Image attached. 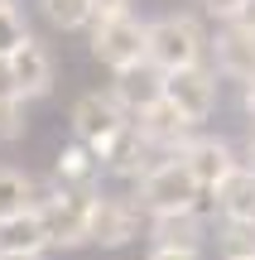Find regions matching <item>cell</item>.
I'll return each mask as SVG.
<instances>
[{"instance_id": "6da1fadb", "label": "cell", "mask_w": 255, "mask_h": 260, "mask_svg": "<svg viewBox=\"0 0 255 260\" xmlns=\"http://www.w3.org/2000/svg\"><path fill=\"white\" fill-rule=\"evenodd\" d=\"M207 58V29H202L198 15L188 10H169V15L150 19L144 29V63L159 68V73H173V68H188Z\"/></svg>"}, {"instance_id": "7a4b0ae2", "label": "cell", "mask_w": 255, "mask_h": 260, "mask_svg": "<svg viewBox=\"0 0 255 260\" xmlns=\"http://www.w3.org/2000/svg\"><path fill=\"white\" fill-rule=\"evenodd\" d=\"M135 203L144 212H183V207H207V193L198 188L193 169L183 164L178 154H159L140 178H135ZM212 212V207H207Z\"/></svg>"}, {"instance_id": "3957f363", "label": "cell", "mask_w": 255, "mask_h": 260, "mask_svg": "<svg viewBox=\"0 0 255 260\" xmlns=\"http://www.w3.org/2000/svg\"><path fill=\"white\" fill-rule=\"evenodd\" d=\"M144 212L130 193H92V217H87V246H101V251H121V246L140 241L144 236Z\"/></svg>"}, {"instance_id": "277c9868", "label": "cell", "mask_w": 255, "mask_h": 260, "mask_svg": "<svg viewBox=\"0 0 255 260\" xmlns=\"http://www.w3.org/2000/svg\"><path fill=\"white\" fill-rule=\"evenodd\" d=\"M92 193H96V188L48 183V193L39 198V217H44V226H48V246H58V251H77V246H87Z\"/></svg>"}, {"instance_id": "5b68a950", "label": "cell", "mask_w": 255, "mask_h": 260, "mask_svg": "<svg viewBox=\"0 0 255 260\" xmlns=\"http://www.w3.org/2000/svg\"><path fill=\"white\" fill-rule=\"evenodd\" d=\"M144 29H150V19H140L135 10L96 15L92 29H87V34H92V58L101 68H111V73L144 63Z\"/></svg>"}, {"instance_id": "8992f818", "label": "cell", "mask_w": 255, "mask_h": 260, "mask_svg": "<svg viewBox=\"0 0 255 260\" xmlns=\"http://www.w3.org/2000/svg\"><path fill=\"white\" fill-rule=\"evenodd\" d=\"M164 96H169L173 106H178L183 116H188L193 125H202L212 111H217V96H222V77L217 68L202 58V63H188V68H173V73H164Z\"/></svg>"}, {"instance_id": "52a82bcc", "label": "cell", "mask_w": 255, "mask_h": 260, "mask_svg": "<svg viewBox=\"0 0 255 260\" xmlns=\"http://www.w3.org/2000/svg\"><path fill=\"white\" fill-rule=\"evenodd\" d=\"M207 63L222 82H255V29H246L241 19H222L217 34H207Z\"/></svg>"}, {"instance_id": "ba28073f", "label": "cell", "mask_w": 255, "mask_h": 260, "mask_svg": "<svg viewBox=\"0 0 255 260\" xmlns=\"http://www.w3.org/2000/svg\"><path fill=\"white\" fill-rule=\"evenodd\" d=\"M130 121H135V130H140V140H144L150 149H159V154H178V149H183V140L198 130L188 116L178 111V106L169 102V96H164V92L154 96V102H144L140 111L130 116Z\"/></svg>"}, {"instance_id": "9c48e42d", "label": "cell", "mask_w": 255, "mask_h": 260, "mask_svg": "<svg viewBox=\"0 0 255 260\" xmlns=\"http://www.w3.org/2000/svg\"><path fill=\"white\" fill-rule=\"evenodd\" d=\"M178 159L193 169V178H198V188H202V193H212V188H217L222 178H227L231 169L241 164L236 145H231V140H222V135H202V125L193 130L188 140H183Z\"/></svg>"}, {"instance_id": "30bf717a", "label": "cell", "mask_w": 255, "mask_h": 260, "mask_svg": "<svg viewBox=\"0 0 255 260\" xmlns=\"http://www.w3.org/2000/svg\"><path fill=\"white\" fill-rule=\"evenodd\" d=\"M67 121H72V135L77 140H87V145L101 154V145L130 121V116H125V106L116 102L111 92H82L72 102V111H67Z\"/></svg>"}, {"instance_id": "8fae6325", "label": "cell", "mask_w": 255, "mask_h": 260, "mask_svg": "<svg viewBox=\"0 0 255 260\" xmlns=\"http://www.w3.org/2000/svg\"><path fill=\"white\" fill-rule=\"evenodd\" d=\"M5 63H10V77H15V92L24 96V102H44V96L53 92V82H58L53 53H48V48L39 44L34 34H29L24 44H19L15 53L5 58Z\"/></svg>"}, {"instance_id": "7c38bea8", "label": "cell", "mask_w": 255, "mask_h": 260, "mask_svg": "<svg viewBox=\"0 0 255 260\" xmlns=\"http://www.w3.org/2000/svg\"><path fill=\"white\" fill-rule=\"evenodd\" d=\"M144 241L150 246H188V251H202L212 241L207 226V207H183V212H154L144 222Z\"/></svg>"}, {"instance_id": "4fadbf2b", "label": "cell", "mask_w": 255, "mask_h": 260, "mask_svg": "<svg viewBox=\"0 0 255 260\" xmlns=\"http://www.w3.org/2000/svg\"><path fill=\"white\" fill-rule=\"evenodd\" d=\"M154 159H159V149H150V145L140 140L135 121H125V125L101 145V164H106V174H111V178H125V183H135V178H140L144 169L154 164Z\"/></svg>"}, {"instance_id": "5bb4252c", "label": "cell", "mask_w": 255, "mask_h": 260, "mask_svg": "<svg viewBox=\"0 0 255 260\" xmlns=\"http://www.w3.org/2000/svg\"><path fill=\"white\" fill-rule=\"evenodd\" d=\"M207 207L217 217H255V169L246 164V159L207 193Z\"/></svg>"}, {"instance_id": "9a60e30c", "label": "cell", "mask_w": 255, "mask_h": 260, "mask_svg": "<svg viewBox=\"0 0 255 260\" xmlns=\"http://www.w3.org/2000/svg\"><path fill=\"white\" fill-rule=\"evenodd\" d=\"M101 174H106L101 154H96L87 140H77V135H72V145H63L58 159H53V183H67V188H96Z\"/></svg>"}, {"instance_id": "2e32d148", "label": "cell", "mask_w": 255, "mask_h": 260, "mask_svg": "<svg viewBox=\"0 0 255 260\" xmlns=\"http://www.w3.org/2000/svg\"><path fill=\"white\" fill-rule=\"evenodd\" d=\"M111 77H116V82H111V96L125 106V116H135L144 102H154L159 87H164V73H159V68H150V63L121 68V73H111Z\"/></svg>"}, {"instance_id": "e0dca14e", "label": "cell", "mask_w": 255, "mask_h": 260, "mask_svg": "<svg viewBox=\"0 0 255 260\" xmlns=\"http://www.w3.org/2000/svg\"><path fill=\"white\" fill-rule=\"evenodd\" d=\"M48 183H53V178H48ZM48 183H44L39 174H29V169L0 164V217H15V212L39 207V198L48 193Z\"/></svg>"}, {"instance_id": "ac0fdd59", "label": "cell", "mask_w": 255, "mask_h": 260, "mask_svg": "<svg viewBox=\"0 0 255 260\" xmlns=\"http://www.w3.org/2000/svg\"><path fill=\"white\" fill-rule=\"evenodd\" d=\"M0 251H24V255H44L48 251V226L39 217V207L0 217Z\"/></svg>"}, {"instance_id": "d6986e66", "label": "cell", "mask_w": 255, "mask_h": 260, "mask_svg": "<svg viewBox=\"0 0 255 260\" xmlns=\"http://www.w3.org/2000/svg\"><path fill=\"white\" fill-rule=\"evenodd\" d=\"M39 15H44V24L58 29V34H82V29H92L96 10L87 5V0H39Z\"/></svg>"}, {"instance_id": "ffe728a7", "label": "cell", "mask_w": 255, "mask_h": 260, "mask_svg": "<svg viewBox=\"0 0 255 260\" xmlns=\"http://www.w3.org/2000/svg\"><path fill=\"white\" fill-rule=\"evenodd\" d=\"M217 255H255V217H217Z\"/></svg>"}, {"instance_id": "44dd1931", "label": "cell", "mask_w": 255, "mask_h": 260, "mask_svg": "<svg viewBox=\"0 0 255 260\" xmlns=\"http://www.w3.org/2000/svg\"><path fill=\"white\" fill-rule=\"evenodd\" d=\"M24 96H0V145H15L29 135V116H24Z\"/></svg>"}, {"instance_id": "7402d4cb", "label": "cell", "mask_w": 255, "mask_h": 260, "mask_svg": "<svg viewBox=\"0 0 255 260\" xmlns=\"http://www.w3.org/2000/svg\"><path fill=\"white\" fill-rule=\"evenodd\" d=\"M24 39H29V19L19 15V5H15V10H5V15H0V58H10Z\"/></svg>"}, {"instance_id": "603a6c76", "label": "cell", "mask_w": 255, "mask_h": 260, "mask_svg": "<svg viewBox=\"0 0 255 260\" xmlns=\"http://www.w3.org/2000/svg\"><path fill=\"white\" fill-rule=\"evenodd\" d=\"M193 5H198V10H202L207 19H217V24H222V19H236L241 0H193Z\"/></svg>"}, {"instance_id": "cb8c5ba5", "label": "cell", "mask_w": 255, "mask_h": 260, "mask_svg": "<svg viewBox=\"0 0 255 260\" xmlns=\"http://www.w3.org/2000/svg\"><path fill=\"white\" fill-rule=\"evenodd\" d=\"M144 260H202V251H188V246H150Z\"/></svg>"}, {"instance_id": "d4e9b609", "label": "cell", "mask_w": 255, "mask_h": 260, "mask_svg": "<svg viewBox=\"0 0 255 260\" xmlns=\"http://www.w3.org/2000/svg\"><path fill=\"white\" fill-rule=\"evenodd\" d=\"M87 5H92L96 15H121V10H130V0H87Z\"/></svg>"}, {"instance_id": "484cf974", "label": "cell", "mask_w": 255, "mask_h": 260, "mask_svg": "<svg viewBox=\"0 0 255 260\" xmlns=\"http://www.w3.org/2000/svg\"><path fill=\"white\" fill-rule=\"evenodd\" d=\"M241 106H246V121H250V130H255V82L241 87Z\"/></svg>"}, {"instance_id": "4316f807", "label": "cell", "mask_w": 255, "mask_h": 260, "mask_svg": "<svg viewBox=\"0 0 255 260\" xmlns=\"http://www.w3.org/2000/svg\"><path fill=\"white\" fill-rule=\"evenodd\" d=\"M0 96H19L15 92V77H10V63L0 58Z\"/></svg>"}, {"instance_id": "83f0119b", "label": "cell", "mask_w": 255, "mask_h": 260, "mask_svg": "<svg viewBox=\"0 0 255 260\" xmlns=\"http://www.w3.org/2000/svg\"><path fill=\"white\" fill-rule=\"evenodd\" d=\"M236 19H241V24H246V29H255V0H241Z\"/></svg>"}, {"instance_id": "f1b7e54d", "label": "cell", "mask_w": 255, "mask_h": 260, "mask_svg": "<svg viewBox=\"0 0 255 260\" xmlns=\"http://www.w3.org/2000/svg\"><path fill=\"white\" fill-rule=\"evenodd\" d=\"M0 260H44V255H24V251H0Z\"/></svg>"}, {"instance_id": "f546056e", "label": "cell", "mask_w": 255, "mask_h": 260, "mask_svg": "<svg viewBox=\"0 0 255 260\" xmlns=\"http://www.w3.org/2000/svg\"><path fill=\"white\" fill-rule=\"evenodd\" d=\"M246 164L255 169V135H250V145H246Z\"/></svg>"}, {"instance_id": "4dcf8cb0", "label": "cell", "mask_w": 255, "mask_h": 260, "mask_svg": "<svg viewBox=\"0 0 255 260\" xmlns=\"http://www.w3.org/2000/svg\"><path fill=\"white\" fill-rule=\"evenodd\" d=\"M19 5V0H0V15H5V10H15Z\"/></svg>"}, {"instance_id": "1f68e13d", "label": "cell", "mask_w": 255, "mask_h": 260, "mask_svg": "<svg viewBox=\"0 0 255 260\" xmlns=\"http://www.w3.org/2000/svg\"><path fill=\"white\" fill-rule=\"evenodd\" d=\"M217 260H255V255H217Z\"/></svg>"}]
</instances>
